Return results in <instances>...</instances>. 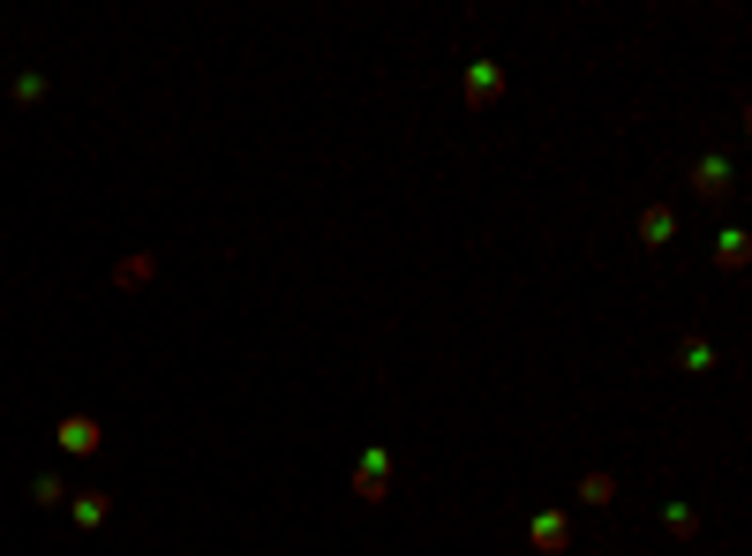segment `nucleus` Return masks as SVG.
I'll return each instance as SVG.
<instances>
[{
    "label": "nucleus",
    "mask_w": 752,
    "mask_h": 556,
    "mask_svg": "<svg viewBox=\"0 0 752 556\" xmlns=\"http://www.w3.org/2000/svg\"><path fill=\"white\" fill-rule=\"evenodd\" d=\"M98 444H106V428L90 422V414H68V422H61V451H68V459H90Z\"/></svg>",
    "instance_id": "1"
},
{
    "label": "nucleus",
    "mask_w": 752,
    "mask_h": 556,
    "mask_svg": "<svg viewBox=\"0 0 752 556\" xmlns=\"http://www.w3.org/2000/svg\"><path fill=\"white\" fill-rule=\"evenodd\" d=\"M384 473H391V459H384V451H369V459H362V473H354V497H362V504H376V497H384Z\"/></svg>",
    "instance_id": "2"
},
{
    "label": "nucleus",
    "mask_w": 752,
    "mask_h": 556,
    "mask_svg": "<svg viewBox=\"0 0 752 556\" xmlns=\"http://www.w3.org/2000/svg\"><path fill=\"white\" fill-rule=\"evenodd\" d=\"M692 196H730V166L722 159H700L692 166Z\"/></svg>",
    "instance_id": "3"
},
{
    "label": "nucleus",
    "mask_w": 752,
    "mask_h": 556,
    "mask_svg": "<svg viewBox=\"0 0 752 556\" xmlns=\"http://www.w3.org/2000/svg\"><path fill=\"white\" fill-rule=\"evenodd\" d=\"M565 542H572V526H565V512H542V519H535V549H542V556H557Z\"/></svg>",
    "instance_id": "4"
},
{
    "label": "nucleus",
    "mask_w": 752,
    "mask_h": 556,
    "mask_svg": "<svg viewBox=\"0 0 752 556\" xmlns=\"http://www.w3.org/2000/svg\"><path fill=\"white\" fill-rule=\"evenodd\" d=\"M106 519H114V497L106 489H84L76 497V526H106Z\"/></svg>",
    "instance_id": "5"
},
{
    "label": "nucleus",
    "mask_w": 752,
    "mask_h": 556,
    "mask_svg": "<svg viewBox=\"0 0 752 556\" xmlns=\"http://www.w3.org/2000/svg\"><path fill=\"white\" fill-rule=\"evenodd\" d=\"M504 90V76L497 68H490V61H482V68H474V76H466V98H474V106H490V98H497Z\"/></svg>",
    "instance_id": "6"
},
{
    "label": "nucleus",
    "mask_w": 752,
    "mask_h": 556,
    "mask_svg": "<svg viewBox=\"0 0 752 556\" xmlns=\"http://www.w3.org/2000/svg\"><path fill=\"white\" fill-rule=\"evenodd\" d=\"M31 504H68V481H61V473H39V481H31Z\"/></svg>",
    "instance_id": "7"
},
{
    "label": "nucleus",
    "mask_w": 752,
    "mask_h": 556,
    "mask_svg": "<svg viewBox=\"0 0 752 556\" xmlns=\"http://www.w3.org/2000/svg\"><path fill=\"white\" fill-rule=\"evenodd\" d=\"M151 271H159V263H151V257H128L121 271H114V286H151Z\"/></svg>",
    "instance_id": "8"
},
{
    "label": "nucleus",
    "mask_w": 752,
    "mask_h": 556,
    "mask_svg": "<svg viewBox=\"0 0 752 556\" xmlns=\"http://www.w3.org/2000/svg\"><path fill=\"white\" fill-rule=\"evenodd\" d=\"M640 241H647V249H663V241H669V211H647V218H640Z\"/></svg>",
    "instance_id": "9"
},
{
    "label": "nucleus",
    "mask_w": 752,
    "mask_h": 556,
    "mask_svg": "<svg viewBox=\"0 0 752 556\" xmlns=\"http://www.w3.org/2000/svg\"><path fill=\"white\" fill-rule=\"evenodd\" d=\"M580 497H587V504H610V497H617V481H610V473H587Z\"/></svg>",
    "instance_id": "10"
}]
</instances>
